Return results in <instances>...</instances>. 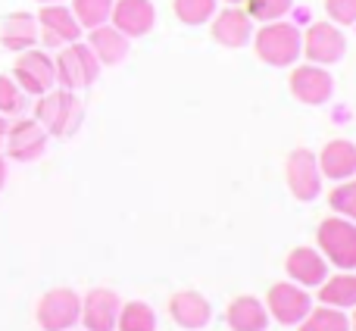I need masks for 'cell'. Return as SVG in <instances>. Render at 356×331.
Listing matches in <instances>:
<instances>
[{"mask_svg": "<svg viewBox=\"0 0 356 331\" xmlns=\"http://www.w3.org/2000/svg\"><path fill=\"white\" fill-rule=\"evenodd\" d=\"M81 116H85L81 113V100L75 97V91H66V88H50L35 104V119L54 138L75 135L81 125Z\"/></svg>", "mask_w": 356, "mask_h": 331, "instance_id": "obj_2", "label": "cell"}, {"mask_svg": "<svg viewBox=\"0 0 356 331\" xmlns=\"http://www.w3.org/2000/svg\"><path fill=\"white\" fill-rule=\"evenodd\" d=\"M266 309H269V319H275L278 325H300L313 309V297L294 282H278L266 294Z\"/></svg>", "mask_w": 356, "mask_h": 331, "instance_id": "obj_7", "label": "cell"}, {"mask_svg": "<svg viewBox=\"0 0 356 331\" xmlns=\"http://www.w3.org/2000/svg\"><path fill=\"white\" fill-rule=\"evenodd\" d=\"M319 300L334 309H353L356 307V275L344 272V275H328L319 284Z\"/></svg>", "mask_w": 356, "mask_h": 331, "instance_id": "obj_22", "label": "cell"}, {"mask_svg": "<svg viewBox=\"0 0 356 331\" xmlns=\"http://www.w3.org/2000/svg\"><path fill=\"white\" fill-rule=\"evenodd\" d=\"M119 309H122V300H119L116 291L94 288L81 297V319L79 322L85 325V331H116Z\"/></svg>", "mask_w": 356, "mask_h": 331, "instance_id": "obj_13", "label": "cell"}, {"mask_svg": "<svg viewBox=\"0 0 356 331\" xmlns=\"http://www.w3.org/2000/svg\"><path fill=\"white\" fill-rule=\"evenodd\" d=\"M216 3L219 0H172L175 19L184 25H207L216 16Z\"/></svg>", "mask_w": 356, "mask_h": 331, "instance_id": "obj_26", "label": "cell"}, {"mask_svg": "<svg viewBox=\"0 0 356 331\" xmlns=\"http://www.w3.org/2000/svg\"><path fill=\"white\" fill-rule=\"evenodd\" d=\"M253 47L257 56L266 66L288 69L300 60L303 50V31L297 29L291 19H275V22H263L259 31H253Z\"/></svg>", "mask_w": 356, "mask_h": 331, "instance_id": "obj_1", "label": "cell"}, {"mask_svg": "<svg viewBox=\"0 0 356 331\" xmlns=\"http://www.w3.org/2000/svg\"><path fill=\"white\" fill-rule=\"evenodd\" d=\"M225 325L232 331H266L269 328V309L263 300L250 294L234 297L225 309Z\"/></svg>", "mask_w": 356, "mask_h": 331, "instance_id": "obj_20", "label": "cell"}, {"mask_svg": "<svg viewBox=\"0 0 356 331\" xmlns=\"http://www.w3.org/2000/svg\"><path fill=\"white\" fill-rule=\"evenodd\" d=\"M169 316H172L178 328L200 331L213 319V307H209V300L200 291H178V294L169 297Z\"/></svg>", "mask_w": 356, "mask_h": 331, "instance_id": "obj_15", "label": "cell"}, {"mask_svg": "<svg viewBox=\"0 0 356 331\" xmlns=\"http://www.w3.org/2000/svg\"><path fill=\"white\" fill-rule=\"evenodd\" d=\"M56 66V85L66 88V91H81V88H91L100 75V63L91 54V47L81 41L66 44L60 50V56L54 60Z\"/></svg>", "mask_w": 356, "mask_h": 331, "instance_id": "obj_4", "label": "cell"}, {"mask_svg": "<svg viewBox=\"0 0 356 331\" xmlns=\"http://www.w3.org/2000/svg\"><path fill=\"white\" fill-rule=\"evenodd\" d=\"M13 81L29 97H41L56 85V66L47 50H22L13 66Z\"/></svg>", "mask_w": 356, "mask_h": 331, "instance_id": "obj_6", "label": "cell"}, {"mask_svg": "<svg viewBox=\"0 0 356 331\" xmlns=\"http://www.w3.org/2000/svg\"><path fill=\"white\" fill-rule=\"evenodd\" d=\"M69 331H75V328H69Z\"/></svg>", "mask_w": 356, "mask_h": 331, "instance_id": "obj_36", "label": "cell"}, {"mask_svg": "<svg viewBox=\"0 0 356 331\" xmlns=\"http://www.w3.org/2000/svg\"><path fill=\"white\" fill-rule=\"evenodd\" d=\"M25 106H29V94H25L10 75H0V116L19 119L25 113Z\"/></svg>", "mask_w": 356, "mask_h": 331, "instance_id": "obj_28", "label": "cell"}, {"mask_svg": "<svg viewBox=\"0 0 356 331\" xmlns=\"http://www.w3.org/2000/svg\"><path fill=\"white\" fill-rule=\"evenodd\" d=\"M284 269H288L291 282L309 291V288H319L328 278V259L319 250H313V247H297V250L288 253Z\"/></svg>", "mask_w": 356, "mask_h": 331, "instance_id": "obj_17", "label": "cell"}, {"mask_svg": "<svg viewBox=\"0 0 356 331\" xmlns=\"http://www.w3.org/2000/svg\"><path fill=\"white\" fill-rule=\"evenodd\" d=\"M350 331H356V307H353V319H350Z\"/></svg>", "mask_w": 356, "mask_h": 331, "instance_id": "obj_34", "label": "cell"}, {"mask_svg": "<svg viewBox=\"0 0 356 331\" xmlns=\"http://www.w3.org/2000/svg\"><path fill=\"white\" fill-rule=\"evenodd\" d=\"M81 319V297L72 288H54L38 300V325L44 331H69Z\"/></svg>", "mask_w": 356, "mask_h": 331, "instance_id": "obj_8", "label": "cell"}, {"mask_svg": "<svg viewBox=\"0 0 356 331\" xmlns=\"http://www.w3.org/2000/svg\"><path fill=\"white\" fill-rule=\"evenodd\" d=\"M6 129H10V119L0 116V150H3V138H6Z\"/></svg>", "mask_w": 356, "mask_h": 331, "instance_id": "obj_31", "label": "cell"}, {"mask_svg": "<svg viewBox=\"0 0 356 331\" xmlns=\"http://www.w3.org/2000/svg\"><path fill=\"white\" fill-rule=\"evenodd\" d=\"M297 331H350V316L344 309L334 307H313L307 313V319L297 325Z\"/></svg>", "mask_w": 356, "mask_h": 331, "instance_id": "obj_23", "label": "cell"}, {"mask_svg": "<svg viewBox=\"0 0 356 331\" xmlns=\"http://www.w3.org/2000/svg\"><path fill=\"white\" fill-rule=\"evenodd\" d=\"M344 54H347V38L334 22H313L303 31L300 56H307V63H316V66L328 69L344 60Z\"/></svg>", "mask_w": 356, "mask_h": 331, "instance_id": "obj_5", "label": "cell"}, {"mask_svg": "<svg viewBox=\"0 0 356 331\" xmlns=\"http://www.w3.org/2000/svg\"><path fill=\"white\" fill-rule=\"evenodd\" d=\"M113 3L116 0H72V16L79 19L81 29H97V25H106L110 22V13H113Z\"/></svg>", "mask_w": 356, "mask_h": 331, "instance_id": "obj_25", "label": "cell"}, {"mask_svg": "<svg viewBox=\"0 0 356 331\" xmlns=\"http://www.w3.org/2000/svg\"><path fill=\"white\" fill-rule=\"evenodd\" d=\"M35 19H38V31H41L44 47H66V44H75L81 38V31H85L66 3L41 6V13H38Z\"/></svg>", "mask_w": 356, "mask_h": 331, "instance_id": "obj_11", "label": "cell"}, {"mask_svg": "<svg viewBox=\"0 0 356 331\" xmlns=\"http://www.w3.org/2000/svg\"><path fill=\"white\" fill-rule=\"evenodd\" d=\"M319 163L322 178H332V181H347L356 175V144L347 138H334L322 147V154L316 156Z\"/></svg>", "mask_w": 356, "mask_h": 331, "instance_id": "obj_18", "label": "cell"}, {"mask_svg": "<svg viewBox=\"0 0 356 331\" xmlns=\"http://www.w3.org/2000/svg\"><path fill=\"white\" fill-rule=\"evenodd\" d=\"M316 241L328 266H338L341 272H356V222L344 216H328L319 222Z\"/></svg>", "mask_w": 356, "mask_h": 331, "instance_id": "obj_3", "label": "cell"}, {"mask_svg": "<svg viewBox=\"0 0 356 331\" xmlns=\"http://www.w3.org/2000/svg\"><path fill=\"white\" fill-rule=\"evenodd\" d=\"M209 22H213V38L222 47L238 50L253 41V19L247 16V10H241V6H225V10L216 13Z\"/></svg>", "mask_w": 356, "mask_h": 331, "instance_id": "obj_16", "label": "cell"}, {"mask_svg": "<svg viewBox=\"0 0 356 331\" xmlns=\"http://www.w3.org/2000/svg\"><path fill=\"white\" fill-rule=\"evenodd\" d=\"M284 178H288V188L297 200L309 203L322 194V172H319V163H316V154L307 147H297L294 154L288 156L284 163Z\"/></svg>", "mask_w": 356, "mask_h": 331, "instance_id": "obj_10", "label": "cell"}, {"mask_svg": "<svg viewBox=\"0 0 356 331\" xmlns=\"http://www.w3.org/2000/svg\"><path fill=\"white\" fill-rule=\"evenodd\" d=\"M47 131L41 129L38 119H29V116H19L16 122H10L6 129V138H3V150L10 160L16 163H35L44 156L47 150Z\"/></svg>", "mask_w": 356, "mask_h": 331, "instance_id": "obj_9", "label": "cell"}, {"mask_svg": "<svg viewBox=\"0 0 356 331\" xmlns=\"http://www.w3.org/2000/svg\"><path fill=\"white\" fill-rule=\"evenodd\" d=\"M35 41H38V19L31 13H13L3 22V29H0V44L6 50L22 54V50L35 47Z\"/></svg>", "mask_w": 356, "mask_h": 331, "instance_id": "obj_21", "label": "cell"}, {"mask_svg": "<svg viewBox=\"0 0 356 331\" xmlns=\"http://www.w3.org/2000/svg\"><path fill=\"white\" fill-rule=\"evenodd\" d=\"M225 3L228 6H238V3H244V0H225Z\"/></svg>", "mask_w": 356, "mask_h": 331, "instance_id": "obj_35", "label": "cell"}, {"mask_svg": "<svg viewBox=\"0 0 356 331\" xmlns=\"http://www.w3.org/2000/svg\"><path fill=\"white\" fill-rule=\"evenodd\" d=\"M244 3L253 22H275L294 10V0H244Z\"/></svg>", "mask_w": 356, "mask_h": 331, "instance_id": "obj_29", "label": "cell"}, {"mask_svg": "<svg viewBox=\"0 0 356 331\" xmlns=\"http://www.w3.org/2000/svg\"><path fill=\"white\" fill-rule=\"evenodd\" d=\"M325 13L334 25H356V0H325Z\"/></svg>", "mask_w": 356, "mask_h": 331, "instance_id": "obj_30", "label": "cell"}, {"mask_svg": "<svg viewBox=\"0 0 356 331\" xmlns=\"http://www.w3.org/2000/svg\"><path fill=\"white\" fill-rule=\"evenodd\" d=\"M116 331H156V313H154V307H150V303H144V300L122 303V309H119Z\"/></svg>", "mask_w": 356, "mask_h": 331, "instance_id": "obj_24", "label": "cell"}, {"mask_svg": "<svg viewBox=\"0 0 356 331\" xmlns=\"http://www.w3.org/2000/svg\"><path fill=\"white\" fill-rule=\"evenodd\" d=\"M88 47L97 56L100 66H116L129 56V38L116 29V25H97V29L88 31Z\"/></svg>", "mask_w": 356, "mask_h": 331, "instance_id": "obj_19", "label": "cell"}, {"mask_svg": "<svg viewBox=\"0 0 356 331\" xmlns=\"http://www.w3.org/2000/svg\"><path fill=\"white\" fill-rule=\"evenodd\" d=\"M291 94L307 106H322L332 100L334 79L325 66L303 63V66H294V72H291Z\"/></svg>", "mask_w": 356, "mask_h": 331, "instance_id": "obj_12", "label": "cell"}, {"mask_svg": "<svg viewBox=\"0 0 356 331\" xmlns=\"http://www.w3.org/2000/svg\"><path fill=\"white\" fill-rule=\"evenodd\" d=\"M328 207H332L334 216L356 222V175L347 178V181H334L332 194H328Z\"/></svg>", "mask_w": 356, "mask_h": 331, "instance_id": "obj_27", "label": "cell"}, {"mask_svg": "<svg viewBox=\"0 0 356 331\" xmlns=\"http://www.w3.org/2000/svg\"><path fill=\"white\" fill-rule=\"evenodd\" d=\"M3 184H6V160L0 156V191H3Z\"/></svg>", "mask_w": 356, "mask_h": 331, "instance_id": "obj_32", "label": "cell"}, {"mask_svg": "<svg viewBox=\"0 0 356 331\" xmlns=\"http://www.w3.org/2000/svg\"><path fill=\"white\" fill-rule=\"evenodd\" d=\"M41 6H47V3H63V0H38Z\"/></svg>", "mask_w": 356, "mask_h": 331, "instance_id": "obj_33", "label": "cell"}, {"mask_svg": "<svg viewBox=\"0 0 356 331\" xmlns=\"http://www.w3.org/2000/svg\"><path fill=\"white\" fill-rule=\"evenodd\" d=\"M110 19L125 38H144L156 25V6L150 0H116Z\"/></svg>", "mask_w": 356, "mask_h": 331, "instance_id": "obj_14", "label": "cell"}]
</instances>
